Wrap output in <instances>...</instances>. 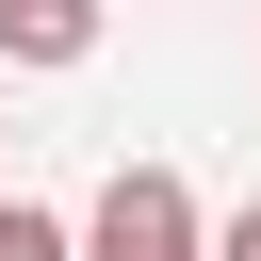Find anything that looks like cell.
<instances>
[{"mask_svg":"<svg viewBox=\"0 0 261 261\" xmlns=\"http://www.w3.org/2000/svg\"><path fill=\"white\" fill-rule=\"evenodd\" d=\"M0 65H98V0H0Z\"/></svg>","mask_w":261,"mask_h":261,"instance_id":"2","label":"cell"},{"mask_svg":"<svg viewBox=\"0 0 261 261\" xmlns=\"http://www.w3.org/2000/svg\"><path fill=\"white\" fill-rule=\"evenodd\" d=\"M0 261H82V228H65V212H33V196H0Z\"/></svg>","mask_w":261,"mask_h":261,"instance_id":"3","label":"cell"},{"mask_svg":"<svg viewBox=\"0 0 261 261\" xmlns=\"http://www.w3.org/2000/svg\"><path fill=\"white\" fill-rule=\"evenodd\" d=\"M0 147H16V114H0Z\"/></svg>","mask_w":261,"mask_h":261,"instance_id":"5","label":"cell"},{"mask_svg":"<svg viewBox=\"0 0 261 261\" xmlns=\"http://www.w3.org/2000/svg\"><path fill=\"white\" fill-rule=\"evenodd\" d=\"M82 261H212L196 179H179V163H114V179H98V212H82Z\"/></svg>","mask_w":261,"mask_h":261,"instance_id":"1","label":"cell"},{"mask_svg":"<svg viewBox=\"0 0 261 261\" xmlns=\"http://www.w3.org/2000/svg\"><path fill=\"white\" fill-rule=\"evenodd\" d=\"M212 261H261V196H245V212H228V228H212Z\"/></svg>","mask_w":261,"mask_h":261,"instance_id":"4","label":"cell"}]
</instances>
